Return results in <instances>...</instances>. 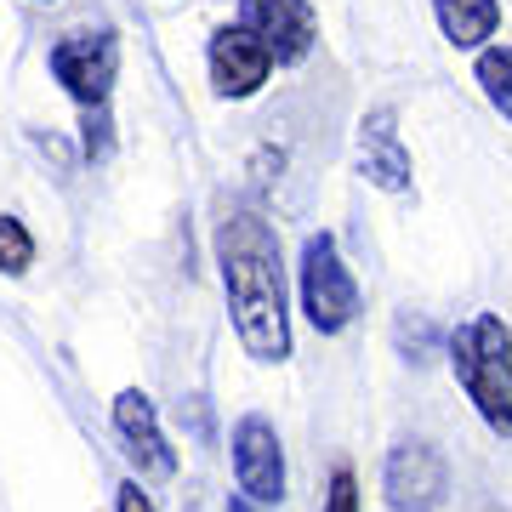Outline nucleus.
<instances>
[{"mask_svg":"<svg viewBox=\"0 0 512 512\" xmlns=\"http://www.w3.org/2000/svg\"><path fill=\"white\" fill-rule=\"evenodd\" d=\"M217 262L239 348L251 353L256 365H285L291 359V313H285V268H279V239L268 228V217H256V211L222 217Z\"/></svg>","mask_w":512,"mask_h":512,"instance_id":"1","label":"nucleus"},{"mask_svg":"<svg viewBox=\"0 0 512 512\" xmlns=\"http://www.w3.org/2000/svg\"><path fill=\"white\" fill-rule=\"evenodd\" d=\"M450 365H456V382L467 387L473 410L490 421V433L512 439V330L495 313L467 319L450 342Z\"/></svg>","mask_w":512,"mask_h":512,"instance_id":"2","label":"nucleus"},{"mask_svg":"<svg viewBox=\"0 0 512 512\" xmlns=\"http://www.w3.org/2000/svg\"><path fill=\"white\" fill-rule=\"evenodd\" d=\"M302 308H308V325L319 336L348 330L353 313H359V285H353L348 262H342L330 234H313L302 245Z\"/></svg>","mask_w":512,"mask_h":512,"instance_id":"3","label":"nucleus"},{"mask_svg":"<svg viewBox=\"0 0 512 512\" xmlns=\"http://www.w3.org/2000/svg\"><path fill=\"white\" fill-rule=\"evenodd\" d=\"M52 74L63 80V92L80 109H103L114 92V74H120V40H114V29H69L52 46Z\"/></svg>","mask_w":512,"mask_h":512,"instance_id":"4","label":"nucleus"},{"mask_svg":"<svg viewBox=\"0 0 512 512\" xmlns=\"http://www.w3.org/2000/svg\"><path fill=\"white\" fill-rule=\"evenodd\" d=\"M382 490L393 512H433L450 490V473H444V456L427 439H399L387 450L382 467Z\"/></svg>","mask_w":512,"mask_h":512,"instance_id":"5","label":"nucleus"},{"mask_svg":"<svg viewBox=\"0 0 512 512\" xmlns=\"http://www.w3.org/2000/svg\"><path fill=\"white\" fill-rule=\"evenodd\" d=\"M234 478L239 495H251L256 507H279L285 501V450L268 416H245L234 427Z\"/></svg>","mask_w":512,"mask_h":512,"instance_id":"6","label":"nucleus"},{"mask_svg":"<svg viewBox=\"0 0 512 512\" xmlns=\"http://www.w3.org/2000/svg\"><path fill=\"white\" fill-rule=\"evenodd\" d=\"M239 23L268 46L274 63H302L319 40V18L308 0H239Z\"/></svg>","mask_w":512,"mask_h":512,"instance_id":"7","label":"nucleus"},{"mask_svg":"<svg viewBox=\"0 0 512 512\" xmlns=\"http://www.w3.org/2000/svg\"><path fill=\"white\" fill-rule=\"evenodd\" d=\"M205 63H211V86H217V97H234V103H239V97H256L262 86H268V74H274L268 46H262L245 23L217 29V35H211Z\"/></svg>","mask_w":512,"mask_h":512,"instance_id":"8","label":"nucleus"},{"mask_svg":"<svg viewBox=\"0 0 512 512\" xmlns=\"http://www.w3.org/2000/svg\"><path fill=\"white\" fill-rule=\"evenodd\" d=\"M114 433H120V444H126V456L137 461V473H148V478L177 473V450L165 444L160 416H154V399H148V393L126 387V393L114 399Z\"/></svg>","mask_w":512,"mask_h":512,"instance_id":"9","label":"nucleus"},{"mask_svg":"<svg viewBox=\"0 0 512 512\" xmlns=\"http://www.w3.org/2000/svg\"><path fill=\"white\" fill-rule=\"evenodd\" d=\"M359 177L382 194H410V148L399 137L393 109H370L359 120Z\"/></svg>","mask_w":512,"mask_h":512,"instance_id":"10","label":"nucleus"},{"mask_svg":"<svg viewBox=\"0 0 512 512\" xmlns=\"http://www.w3.org/2000/svg\"><path fill=\"white\" fill-rule=\"evenodd\" d=\"M433 12H439L444 40L461 46V52L484 46V40L501 29V0H433Z\"/></svg>","mask_w":512,"mask_h":512,"instance_id":"11","label":"nucleus"},{"mask_svg":"<svg viewBox=\"0 0 512 512\" xmlns=\"http://www.w3.org/2000/svg\"><path fill=\"white\" fill-rule=\"evenodd\" d=\"M478 86L512 120V46H484L478 52Z\"/></svg>","mask_w":512,"mask_h":512,"instance_id":"12","label":"nucleus"},{"mask_svg":"<svg viewBox=\"0 0 512 512\" xmlns=\"http://www.w3.org/2000/svg\"><path fill=\"white\" fill-rule=\"evenodd\" d=\"M29 262H35V239H29V228H23L18 217L0 211V274H29Z\"/></svg>","mask_w":512,"mask_h":512,"instance_id":"13","label":"nucleus"},{"mask_svg":"<svg viewBox=\"0 0 512 512\" xmlns=\"http://www.w3.org/2000/svg\"><path fill=\"white\" fill-rule=\"evenodd\" d=\"M325 512H359V478H353L348 467H336V478H330Z\"/></svg>","mask_w":512,"mask_h":512,"instance_id":"14","label":"nucleus"},{"mask_svg":"<svg viewBox=\"0 0 512 512\" xmlns=\"http://www.w3.org/2000/svg\"><path fill=\"white\" fill-rule=\"evenodd\" d=\"M114 512H160V507L148 501V490L137 484V478H126V484H120V495H114Z\"/></svg>","mask_w":512,"mask_h":512,"instance_id":"15","label":"nucleus"},{"mask_svg":"<svg viewBox=\"0 0 512 512\" xmlns=\"http://www.w3.org/2000/svg\"><path fill=\"white\" fill-rule=\"evenodd\" d=\"M228 512H262V507H256L251 495H234V501H228Z\"/></svg>","mask_w":512,"mask_h":512,"instance_id":"16","label":"nucleus"}]
</instances>
